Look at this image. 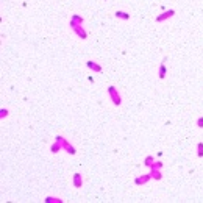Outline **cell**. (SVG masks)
<instances>
[{"label": "cell", "instance_id": "14", "mask_svg": "<svg viewBox=\"0 0 203 203\" xmlns=\"http://www.w3.org/2000/svg\"><path fill=\"white\" fill-rule=\"evenodd\" d=\"M63 200L58 197H46V203H61Z\"/></svg>", "mask_w": 203, "mask_h": 203}, {"label": "cell", "instance_id": "13", "mask_svg": "<svg viewBox=\"0 0 203 203\" xmlns=\"http://www.w3.org/2000/svg\"><path fill=\"white\" fill-rule=\"evenodd\" d=\"M153 162H155V158H153L152 155H148V156L145 158V159H144V164H145L147 167H152V164H153Z\"/></svg>", "mask_w": 203, "mask_h": 203}, {"label": "cell", "instance_id": "2", "mask_svg": "<svg viewBox=\"0 0 203 203\" xmlns=\"http://www.w3.org/2000/svg\"><path fill=\"white\" fill-rule=\"evenodd\" d=\"M63 150H64V152H67V153H69V155H75V153H77V150H75V147L74 145H72V144L69 142V141H67V139H63Z\"/></svg>", "mask_w": 203, "mask_h": 203}, {"label": "cell", "instance_id": "15", "mask_svg": "<svg viewBox=\"0 0 203 203\" xmlns=\"http://www.w3.org/2000/svg\"><path fill=\"white\" fill-rule=\"evenodd\" d=\"M197 155H198V158H203V142H198L197 144Z\"/></svg>", "mask_w": 203, "mask_h": 203}, {"label": "cell", "instance_id": "8", "mask_svg": "<svg viewBox=\"0 0 203 203\" xmlns=\"http://www.w3.org/2000/svg\"><path fill=\"white\" fill-rule=\"evenodd\" d=\"M81 186H83V178H81L80 173H74V188L80 189Z\"/></svg>", "mask_w": 203, "mask_h": 203}, {"label": "cell", "instance_id": "18", "mask_svg": "<svg viewBox=\"0 0 203 203\" xmlns=\"http://www.w3.org/2000/svg\"><path fill=\"white\" fill-rule=\"evenodd\" d=\"M197 127H198V128H203V116L197 119Z\"/></svg>", "mask_w": 203, "mask_h": 203}, {"label": "cell", "instance_id": "5", "mask_svg": "<svg viewBox=\"0 0 203 203\" xmlns=\"http://www.w3.org/2000/svg\"><path fill=\"white\" fill-rule=\"evenodd\" d=\"M83 24V17L81 16H78V14H72V19H70V22H69V25L74 28V27H77V25H81Z\"/></svg>", "mask_w": 203, "mask_h": 203}, {"label": "cell", "instance_id": "17", "mask_svg": "<svg viewBox=\"0 0 203 203\" xmlns=\"http://www.w3.org/2000/svg\"><path fill=\"white\" fill-rule=\"evenodd\" d=\"M161 167H162V162L161 161H155L152 164V169H161Z\"/></svg>", "mask_w": 203, "mask_h": 203}, {"label": "cell", "instance_id": "3", "mask_svg": "<svg viewBox=\"0 0 203 203\" xmlns=\"http://www.w3.org/2000/svg\"><path fill=\"white\" fill-rule=\"evenodd\" d=\"M150 180H152V173H144V175H141V177H138L136 180H134V183H136L138 186H141V184L148 183Z\"/></svg>", "mask_w": 203, "mask_h": 203}, {"label": "cell", "instance_id": "7", "mask_svg": "<svg viewBox=\"0 0 203 203\" xmlns=\"http://www.w3.org/2000/svg\"><path fill=\"white\" fill-rule=\"evenodd\" d=\"M86 66H88L92 72H102V66H100V64H97V63H96V61H92V60H91V61H88V63H86Z\"/></svg>", "mask_w": 203, "mask_h": 203}, {"label": "cell", "instance_id": "16", "mask_svg": "<svg viewBox=\"0 0 203 203\" xmlns=\"http://www.w3.org/2000/svg\"><path fill=\"white\" fill-rule=\"evenodd\" d=\"M8 114H10V111H8L6 108H2V110H0V117H2V119L8 117Z\"/></svg>", "mask_w": 203, "mask_h": 203}, {"label": "cell", "instance_id": "4", "mask_svg": "<svg viewBox=\"0 0 203 203\" xmlns=\"http://www.w3.org/2000/svg\"><path fill=\"white\" fill-rule=\"evenodd\" d=\"M72 30L75 31V34L78 36L80 39H86V38H88V33H86V31H84V28H83V27H81V25H77V27H74V28H72Z\"/></svg>", "mask_w": 203, "mask_h": 203}, {"label": "cell", "instance_id": "6", "mask_svg": "<svg viewBox=\"0 0 203 203\" xmlns=\"http://www.w3.org/2000/svg\"><path fill=\"white\" fill-rule=\"evenodd\" d=\"M173 14H175L173 10H167L166 13H162V14H159V16L156 17V22H162V20H166V19H170Z\"/></svg>", "mask_w": 203, "mask_h": 203}, {"label": "cell", "instance_id": "10", "mask_svg": "<svg viewBox=\"0 0 203 203\" xmlns=\"http://www.w3.org/2000/svg\"><path fill=\"white\" fill-rule=\"evenodd\" d=\"M114 16L117 19H122V20H128L130 19V13H125V11H116Z\"/></svg>", "mask_w": 203, "mask_h": 203}, {"label": "cell", "instance_id": "1", "mask_svg": "<svg viewBox=\"0 0 203 203\" xmlns=\"http://www.w3.org/2000/svg\"><path fill=\"white\" fill-rule=\"evenodd\" d=\"M108 94H110V97H111V100L112 103H114L116 106H119L120 103H122V98H120V94L117 92V89L114 86H110L108 88Z\"/></svg>", "mask_w": 203, "mask_h": 203}, {"label": "cell", "instance_id": "11", "mask_svg": "<svg viewBox=\"0 0 203 203\" xmlns=\"http://www.w3.org/2000/svg\"><path fill=\"white\" fill-rule=\"evenodd\" d=\"M61 148H63V144L56 141V142H53V144H52V147H50V152H52V153H58V152L61 150Z\"/></svg>", "mask_w": 203, "mask_h": 203}, {"label": "cell", "instance_id": "12", "mask_svg": "<svg viewBox=\"0 0 203 203\" xmlns=\"http://www.w3.org/2000/svg\"><path fill=\"white\" fill-rule=\"evenodd\" d=\"M152 178L153 180H161L162 178V175H161V172H159V169H152Z\"/></svg>", "mask_w": 203, "mask_h": 203}, {"label": "cell", "instance_id": "9", "mask_svg": "<svg viewBox=\"0 0 203 203\" xmlns=\"http://www.w3.org/2000/svg\"><path fill=\"white\" fill-rule=\"evenodd\" d=\"M166 74H167V69H166V60H162V63L159 64V78L164 80L166 78Z\"/></svg>", "mask_w": 203, "mask_h": 203}]
</instances>
